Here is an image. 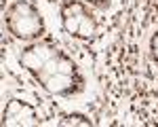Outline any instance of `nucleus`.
<instances>
[{"label": "nucleus", "mask_w": 158, "mask_h": 127, "mask_svg": "<svg viewBox=\"0 0 158 127\" xmlns=\"http://www.w3.org/2000/svg\"><path fill=\"white\" fill-rule=\"evenodd\" d=\"M6 25L11 34L23 40H34L44 32V21L40 13L27 0H17L11 4V9L6 11Z\"/></svg>", "instance_id": "obj_1"}, {"label": "nucleus", "mask_w": 158, "mask_h": 127, "mask_svg": "<svg viewBox=\"0 0 158 127\" xmlns=\"http://www.w3.org/2000/svg\"><path fill=\"white\" fill-rule=\"evenodd\" d=\"M61 24L68 34L76 38H91L97 34V19L80 0H68L61 4Z\"/></svg>", "instance_id": "obj_2"}, {"label": "nucleus", "mask_w": 158, "mask_h": 127, "mask_svg": "<svg viewBox=\"0 0 158 127\" xmlns=\"http://www.w3.org/2000/svg\"><path fill=\"white\" fill-rule=\"evenodd\" d=\"M4 123L9 125H32L34 121V110L21 100H11L4 108Z\"/></svg>", "instance_id": "obj_3"}, {"label": "nucleus", "mask_w": 158, "mask_h": 127, "mask_svg": "<svg viewBox=\"0 0 158 127\" xmlns=\"http://www.w3.org/2000/svg\"><path fill=\"white\" fill-rule=\"evenodd\" d=\"M61 125H91V121L82 114H70L61 121Z\"/></svg>", "instance_id": "obj_4"}, {"label": "nucleus", "mask_w": 158, "mask_h": 127, "mask_svg": "<svg viewBox=\"0 0 158 127\" xmlns=\"http://www.w3.org/2000/svg\"><path fill=\"white\" fill-rule=\"evenodd\" d=\"M150 49H152V55H154V59L158 62V32L152 36V40H150Z\"/></svg>", "instance_id": "obj_5"}, {"label": "nucleus", "mask_w": 158, "mask_h": 127, "mask_svg": "<svg viewBox=\"0 0 158 127\" xmlns=\"http://www.w3.org/2000/svg\"><path fill=\"white\" fill-rule=\"evenodd\" d=\"M86 2H91V4H95V7H108L110 0H86Z\"/></svg>", "instance_id": "obj_6"}]
</instances>
